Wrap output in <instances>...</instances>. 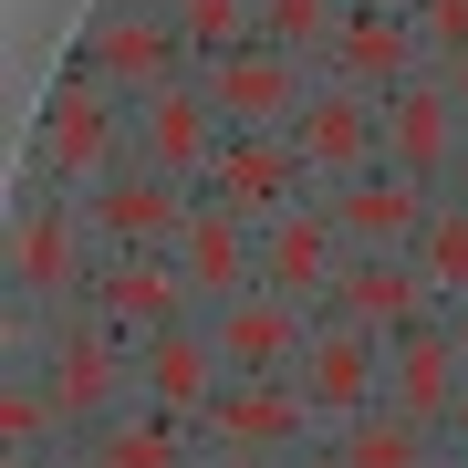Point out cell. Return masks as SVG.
I'll return each mask as SVG.
<instances>
[{
    "instance_id": "8fae6325",
    "label": "cell",
    "mask_w": 468,
    "mask_h": 468,
    "mask_svg": "<svg viewBox=\"0 0 468 468\" xmlns=\"http://www.w3.org/2000/svg\"><path fill=\"white\" fill-rule=\"evenodd\" d=\"M313 302H282V292H239L208 313V344L229 375H302V354H313Z\"/></svg>"
},
{
    "instance_id": "5b68a950",
    "label": "cell",
    "mask_w": 468,
    "mask_h": 468,
    "mask_svg": "<svg viewBox=\"0 0 468 468\" xmlns=\"http://www.w3.org/2000/svg\"><path fill=\"white\" fill-rule=\"evenodd\" d=\"M323 73L302 63V52H271V42H239L218 52V63H198V94L218 104V125L229 135H292V115L313 104Z\"/></svg>"
},
{
    "instance_id": "9c48e42d",
    "label": "cell",
    "mask_w": 468,
    "mask_h": 468,
    "mask_svg": "<svg viewBox=\"0 0 468 468\" xmlns=\"http://www.w3.org/2000/svg\"><path fill=\"white\" fill-rule=\"evenodd\" d=\"M292 146H302V167H313V198H334L344 177L385 167V104L344 94V84H313V104L292 115Z\"/></svg>"
},
{
    "instance_id": "7c38bea8",
    "label": "cell",
    "mask_w": 468,
    "mask_h": 468,
    "mask_svg": "<svg viewBox=\"0 0 468 468\" xmlns=\"http://www.w3.org/2000/svg\"><path fill=\"white\" fill-rule=\"evenodd\" d=\"M94 323L104 334H125V344H156V334H177V323H198V292H187V271L156 250V261H94Z\"/></svg>"
},
{
    "instance_id": "ffe728a7",
    "label": "cell",
    "mask_w": 468,
    "mask_h": 468,
    "mask_svg": "<svg viewBox=\"0 0 468 468\" xmlns=\"http://www.w3.org/2000/svg\"><path fill=\"white\" fill-rule=\"evenodd\" d=\"M218 104L198 94V73H187V84H167L156 104H135V167H156V177H187L198 187L208 177V156H218Z\"/></svg>"
},
{
    "instance_id": "d6a6232c",
    "label": "cell",
    "mask_w": 468,
    "mask_h": 468,
    "mask_svg": "<svg viewBox=\"0 0 468 468\" xmlns=\"http://www.w3.org/2000/svg\"><path fill=\"white\" fill-rule=\"evenodd\" d=\"M448 334H458V354H468V302H458V313H448Z\"/></svg>"
},
{
    "instance_id": "8992f818",
    "label": "cell",
    "mask_w": 468,
    "mask_h": 468,
    "mask_svg": "<svg viewBox=\"0 0 468 468\" xmlns=\"http://www.w3.org/2000/svg\"><path fill=\"white\" fill-rule=\"evenodd\" d=\"M84 218H94V250H104V261H156V250L187 239L198 187H187V177H156V167H125L115 187L84 198Z\"/></svg>"
},
{
    "instance_id": "ac0fdd59",
    "label": "cell",
    "mask_w": 468,
    "mask_h": 468,
    "mask_svg": "<svg viewBox=\"0 0 468 468\" xmlns=\"http://www.w3.org/2000/svg\"><path fill=\"white\" fill-rule=\"evenodd\" d=\"M167 261L187 271V292H198V313H218V302L261 292V218H239V208L198 198V218H187V239H177Z\"/></svg>"
},
{
    "instance_id": "9a60e30c",
    "label": "cell",
    "mask_w": 468,
    "mask_h": 468,
    "mask_svg": "<svg viewBox=\"0 0 468 468\" xmlns=\"http://www.w3.org/2000/svg\"><path fill=\"white\" fill-rule=\"evenodd\" d=\"M334 271H344V229H334V208H323V198H292L282 218H261V292L313 302V313H323Z\"/></svg>"
},
{
    "instance_id": "7a4b0ae2",
    "label": "cell",
    "mask_w": 468,
    "mask_h": 468,
    "mask_svg": "<svg viewBox=\"0 0 468 468\" xmlns=\"http://www.w3.org/2000/svg\"><path fill=\"white\" fill-rule=\"evenodd\" d=\"M32 375L52 385V406H63V427H73V437L115 427L125 406H146V396H135V344H125V334H104L94 302H63V313L42 323V365H32Z\"/></svg>"
},
{
    "instance_id": "4dcf8cb0",
    "label": "cell",
    "mask_w": 468,
    "mask_h": 468,
    "mask_svg": "<svg viewBox=\"0 0 468 468\" xmlns=\"http://www.w3.org/2000/svg\"><path fill=\"white\" fill-rule=\"evenodd\" d=\"M198 468H282V458H198Z\"/></svg>"
},
{
    "instance_id": "277c9868",
    "label": "cell",
    "mask_w": 468,
    "mask_h": 468,
    "mask_svg": "<svg viewBox=\"0 0 468 468\" xmlns=\"http://www.w3.org/2000/svg\"><path fill=\"white\" fill-rule=\"evenodd\" d=\"M313 437H323V417L292 375H229L198 406V458H302Z\"/></svg>"
},
{
    "instance_id": "603a6c76",
    "label": "cell",
    "mask_w": 468,
    "mask_h": 468,
    "mask_svg": "<svg viewBox=\"0 0 468 468\" xmlns=\"http://www.w3.org/2000/svg\"><path fill=\"white\" fill-rule=\"evenodd\" d=\"M84 448L104 468H198V427H187V417H156V406H125V417L94 427Z\"/></svg>"
},
{
    "instance_id": "44dd1931",
    "label": "cell",
    "mask_w": 468,
    "mask_h": 468,
    "mask_svg": "<svg viewBox=\"0 0 468 468\" xmlns=\"http://www.w3.org/2000/svg\"><path fill=\"white\" fill-rule=\"evenodd\" d=\"M229 385V365H218V344H208V313L198 323H177V334H156V344H135V396L156 406V417H187L198 427V406Z\"/></svg>"
},
{
    "instance_id": "4316f807",
    "label": "cell",
    "mask_w": 468,
    "mask_h": 468,
    "mask_svg": "<svg viewBox=\"0 0 468 468\" xmlns=\"http://www.w3.org/2000/svg\"><path fill=\"white\" fill-rule=\"evenodd\" d=\"M406 21H417V42H427L437 73L468 63V0H406Z\"/></svg>"
},
{
    "instance_id": "5bb4252c",
    "label": "cell",
    "mask_w": 468,
    "mask_h": 468,
    "mask_svg": "<svg viewBox=\"0 0 468 468\" xmlns=\"http://www.w3.org/2000/svg\"><path fill=\"white\" fill-rule=\"evenodd\" d=\"M458 146H468V115H458L448 73H417L406 94H385V167H396V177H427V187H448Z\"/></svg>"
},
{
    "instance_id": "7402d4cb",
    "label": "cell",
    "mask_w": 468,
    "mask_h": 468,
    "mask_svg": "<svg viewBox=\"0 0 468 468\" xmlns=\"http://www.w3.org/2000/svg\"><path fill=\"white\" fill-rule=\"evenodd\" d=\"M344 468H448V427H417L396 406H365L354 427H334Z\"/></svg>"
},
{
    "instance_id": "1f68e13d",
    "label": "cell",
    "mask_w": 468,
    "mask_h": 468,
    "mask_svg": "<svg viewBox=\"0 0 468 468\" xmlns=\"http://www.w3.org/2000/svg\"><path fill=\"white\" fill-rule=\"evenodd\" d=\"M448 198H468V146H458V167H448Z\"/></svg>"
},
{
    "instance_id": "83f0119b",
    "label": "cell",
    "mask_w": 468,
    "mask_h": 468,
    "mask_svg": "<svg viewBox=\"0 0 468 468\" xmlns=\"http://www.w3.org/2000/svg\"><path fill=\"white\" fill-rule=\"evenodd\" d=\"M282 468H344V448H334V437H313V448H302V458H282Z\"/></svg>"
},
{
    "instance_id": "3957f363",
    "label": "cell",
    "mask_w": 468,
    "mask_h": 468,
    "mask_svg": "<svg viewBox=\"0 0 468 468\" xmlns=\"http://www.w3.org/2000/svg\"><path fill=\"white\" fill-rule=\"evenodd\" d=\"M94 218L84 198H63V187H32L11 218V292H21V313H63V302H84L94 292Z\"/></svg>"
},
{
    "instance_id": "d4e9b609",
    "label": "cell",
    "mask_w": 468,
    "mask_h": 468,
    "mask_svg": "<svg viewBox=\"0 0 468 468\" xmlns=\"http://www.w3.org/2000/svg\"><path fill=\"white\" fill-rule=\"evenodd\" d=\"M156 11L177 21V42L198 52V63H218V52L261 42V0H156Z\"/></svg>"
},
{
    "instance_id": "52a82bcc",
    "label": "cell",
    "mask_w": 468,
    "mask_h": 468,
    "mask_svg": "<svg viewBox=\"0 0 468 468\" xmlns=\"http://www.w3.org/2000/svg\"><path fill=\"white\" fill-rule=\"evenodd\" d=\"M187 63H198V52L177 42L167 11H104L84 32V73L104 94H125V104H156L167 84H187Z\"/></svg>"
},
{
    "instance_id": "6da1fadb",
    "label": "cell",
    "mask_w": 468,
    "mask_h": 468,
    "mask_svg": "<svg viewBox=\"0 0 468 468\" xmlns=\"http://www.w3.org/2000/svg\"><path fill=\"white\" fill-rule=\"evenodd\" d=\"M42 187H63V198H94V187H115L125 167H135V104L125 94H104L84 63L52 84V104H42Z\"/></svg>"
},
{
    "instance_id": "f1b7e54d",
    "label": "cell",
    "mask_w": 468,
    "mask_h": 468,
    "mask_svg": "<svg viewBox=\"0 0 468 468\" xmlns=\"http://www.w3.org/2000/svg\"><path fill=\"white\" fill-rule=\"evenodd\" d=\"M448 448H458V458H468V396H458V406H448Z\"/></svg>"
},
{
    "instance_id": "30bf717a",
    "label": "cell",
    "mask_w": 468,
    "mask_h": 468,
    "mask_svg": "<svg viewBox=\"0 0 468 468\" xmlns=\"http://www.w3.org/2000/svg\"><path fill=\"white\" fill-rule=\"evenodd\" d=\"M302 396H313V417H323V437L334 427H354L365 406H385V334H365V323H334L323 313L313 323V354H302Z\"/></svg>"
},
{
    "instance_id": "2e32d148",
    "label": "cell",
    "mask_w": 468,
    "mask_h": 468,
    "mask_svg": "<svg viewBox=\"0 0 468 468\" xmlns=\"http://www.w3.org/2000/svg\"><path fill=\"white\" fill-rule=\"evenodd\" d=\"M458 396H468V354L448 334V313H437V323H406V334L385 344V406L417 417V427H448Z\"/></svg>"
},
{
    "instance_id": "ba28073f",
    "label": "cell",
    "mask_w": 468,
    "mask_h": 468,
    "mask_svg": "<svg viewBox=\"0 0 468 468\" xmlns=\"http://www.w3.org/2000/svg\"><path fill=\"white\" fill-rule=\"evenodd\" d=\"M313 73H323V84H344V94H406V84H417V73H437L427 63V42H417V21H406V11H344L334 21V42H323L313 52Z\"/></svg>"
},
{
    "instance_id": "e0dca14e",
    "label": "cell",
    "mask_w": 468,
    "mask_h": 468,
    "mask_svg": "<svg viewBox=\"0 0 468 468\" xmlns=\"http://www.w3.org/2000/svg\"><path fill=\"white\" fill-rule=\"evenodd\" d=\"M323 208H334L344 250H385V261H406V250H417V229H427V208H437V187H427V177L375 167V177H344Z\"/></svg>"
},
{
    "instance_id": "484cf974",
    "label": "cell",
    "mask_w": 468,
    "mask_h": 468,
    "mask_svg": "<svg viewBox=\"0 0 468 468\" xmlns=\"http://www.w3.org/2000/svg\"><path fill=\"white\" fill-rule=\"evenodd\" d=\"M344 11H354V0H261V42L313 63V52L334 42V21H344Z\"/></svg>"
},
{
    "instance_id": "cb8c5ba5",
    "label": "cell",
    "mask_w": 468,
    "mask_h": 468,
    "mask_svg": "<svg viewBox=\"0 0 468 468\" xmlns=\"http://www.w3.org/2000/svg\"><path fill=\"white\" fill-rule=\"evenodd\" d=\"M417 282H427V302L437 313H458L468 302V198H448V187H437V208H427V229H417Z\"/></svg>"
},
{
    "instance_id": "d590c367",
    "label": "cell",
    "mask_w": 468,
    "mask_h": 468,
    "mask_svg": "<svg viewBox=\"0 0 468 468\" xmlns=\"http://www.w3.org/2000/svg\"><path fill=\"white\" fill-rule=\"evenodd\" d=\"M354 11H406V0H354Z\"/></svg>"
},
{
    "instance_id": "d6986e66",
    "label": "cell",
    "mask_w": 468,
    "mask_h": 468,
    "mask_svg": "<svg viewBox=\"0 0 468 468\" xmlns=\"http://www.w3.org/2000/svg\"><path fill=\"white\" fill-rule=\"evenodd\" d=\"M323 313H334V323H365V334H385V344H396L406 323H437V302H427V282H417V261L344 250L334 292H323Z\"/></svg>"
},
{
    "instance_id": "8d00e7d4",
    "label": "cell",
    "mask_w": 468,
    "mask_h": 468,
    "mask_svg": "<svg viewBox=\"0 0 468 468\" xmlns=\"http://www.w3.org/2000/svg\"><path fill=\"white\" fill-rule=\"evenodd\" d=\"M448 468H468V458H458V448H448Z\"/></svg>"
},
{
    "instance_id": "e575fe53",
    "label": "cell",
    "mask_w": 468,
    "mask_h": 468,
    "mask_svg": "<svg viewBox=\"0 0 468 468\" xmlns=\"http://www.w3.org/2000/svg\"><path fill=\"white\" fill-rule=\"evenodd\" d=\"M63 468H104V458H94V448H73V458H63Z\"/></svg>"
},
{
    "instance_id": "836d02e7",
    "label": "cell",
    "mask_w": 468,
    "mask_h": 468,
    "mask_svg": "<svg viewBox=\"0 0 468 468\" xmlns=\"http://www.w3.org/2000/svg\"><path fill=\"white\" fill-rule=\"evenodd\" d=\"M0 468H63V458H0Z\"/></svg>"
},
{
    "instance_id": "f546056e",
    "label": "cell",
    "mask_w": 468,
    "mask_h": 468,
    "mask_svg": "<svg viewBox=\"0 0 468 468\" xmlns=\"http://www.w3.org/2000/svg\"><path fill=\"white\" fill-rule=\"evenodd\" d=\"M448 94H458V115H468V63H448Z\"/></svg>"
},
{
    "instance_id": "4fadbf2b",
    "label": "cell",
    "mask_w": 468,
    "mask_h": 468,
    "mask_svg": "<svg viewBox=\"0 0 468 468\" xmlns=\"http://www.w3.org/2000/svg\"><path fill=\"white\" fill-rule=\"evenodd\" d=\"M198 198L239 208V218H282L292 198H313V167H302V146H292V135H218V156H208Z\"/></svg>"
}]
</instances>
